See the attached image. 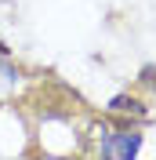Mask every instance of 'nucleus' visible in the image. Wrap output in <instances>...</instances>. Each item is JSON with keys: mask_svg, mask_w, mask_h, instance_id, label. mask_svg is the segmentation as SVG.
Returning a JSON list of instances; mask_svg holds the SVG:
<instances>
[{"mask_svg": "<svg viewBox=\"0 0 156 160\" xmlns=\"http://www.w3.org/2000/svg\"><path fill=\"white\" fill-rule=\"evenodd\" d=\"M138 149H142V135H138V131H116V135L105 131L102 157H134Z\"/></svg>", "mask_w": 156, "mask_h": 160, "instance_id": "1", "label": "nucleus"}, {"mask_svg": "<svg viewBox=\"0 0 156 160\" xmlns=\"http://www.w3.org/2000/svg\"><path fill=\"white\" fill-rule=\"evenodd\" d=\"M109 109L113 113H134V117H145V106L138 98H131V95H116V98L109 102Z\"/></svg>", "mask_w": 156, "mask_h": 160, "instance_id": "2", "label": "nucleus"}]
</instances>
